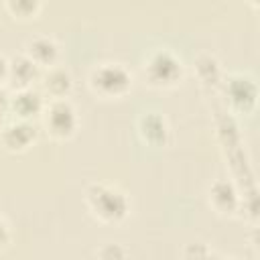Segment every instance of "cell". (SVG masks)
Segmentation results:
<instances>
[{
    "label": "cell",
    "mask_w": 260,
    "mask_h": 260,
    "mask_svg": "<svg viewBox=\"0 0 260 260\" xmlns=\"http://www.w3.org/2000/svg\"><path fill=\"white\" fill-rule=\"evenodd\" d=\"M85 205L102 223H120L130 213L128 195L112 183L93 181L85 187Z\"/></svg>",
    "instance_id": "cell-1"
},
{
    "label": "cell",
    "mask_w": 260,
    "mask_h": 260,
    "mask_svg": "<svg viewBox=\"0 0 260 260\" xmlns=\"http://www.w3.org/2000/svg\"><path fill=\"white\" fill-rule=\"evenodd\" d=\"M142 75L148 85L158 87V89H169L181 83L185 75V65L181 57L169 49V47H158L152 49L144 61H142Z\"/></svg>",
    "instance_id": "cell-2"
},
{
    "label": "cell",
    "mask_w": 260,
    "mask_h": 260,
    "mask_svg": "<svg viewBox=\"0 0 260 260\" xmlns=\"http://www.w3.org/2000/svg\"><path fill=\"white\" fill-rule=\"evenodd\" d=\"M87 85L98 98L118 100V98H124L132 89V73L122 63L106 61V63L95 65L89 71Z\"/></svg>",
    "instance_id": "cell-3"
},
{
    "label": "cell",
    "mask_w": 260,
    "mask_h": 260,
    "mask_svg": "<svg viewBox=\"0 0 260 260\" xmlns=\"http://www.w3.org/2000/svg\"><path fill=\"white\" fill-rule=\"evenodd\" d=\"M41 120L47 134L55 140H69L79 128V116L69 98L47 100Z\"/></svg>",
    "instance_id": "cell-4"
},
{
    "label": "cell",
    "mask_w": 260,
    "mask_h": 260,
    "mask_svg": "<svg viewBox=\"0 0 260 260\" xmlns=\"http://www.w3.org/2000/svg\"><path fill=\"white\" fill-rule=\"evenodd\" d=\"M223 95L236 114H252L258 102L256 79L248 73H230L223 81Z\"/></svg>",
    "instance_id": "cell-5"
},
{
    "label": "cell",
    "mask_w": 260,
    "mask_h": 260,
    "mask_svg": "<svg viewBox=\"0 0 260 260\" xmlns=\"http://www.w3.org/2000/svg\"><path fill=\"white\" fill-rule=\"evenodd\" d=\"M37 126L28 120H8L0 126V142L8 152H24L37 140Z\"/></svg>",
    "instance_id": "cell-6"
},
{
    "label": "cell",
    "mask_w": 260,
    "mask_h": 260,
    "mask_svg": "<svg viewBox=\"0 0 260 260\" xmlns=\"http://www.w3.org/2000/svg\"><path fill=\"white\" fill-rule=\"evenodd\" d=\"M45 104H47V98L37 87L14 89L8 95V112L16 120H28V122H32V118H37V116L43 114Z\"/></svg>",
    "instance_id": "cell-7"
},
{
    "label": "cell",
    "mask_w": 260,
    "mask_h": 260,
    "mask_svg": "<svg viewBox=\"0 0 260 260\" xmlns=\"http://www.w3.org/2000/svg\"><path fill=\"white\" fill-rule=\"evenodd\" d=\"M35 65H39L41 69H49L53 65L59 63V55H61V47L57 43L55 37L47 35V32H39L26 39L24 43V51H22Z\"/></svg>",
    "instance_id": "cell-8"
},
{
    "label": "cell",
    "mask_w": 260,
    "mask_h": 260,
    "mask_svg": "<svg viewBox=\"0 0 260 260\" xmlns=\"http://www.w3.org/2000/svg\"><path fill=\"white\" fill-rule=\"evenodd\" d=\"M207 199H209V205L219 215H234L236 211L242 209V197H240L236 185L230 179H223V177L215 179L209 185Z\"/></svg>",
    "instance_id": "cell-9"
},
{
    "label": "cell",
    "mask_w": 260,
    "mask_h": 260,
    "mask_svg": "<svg viewBox=\"0 0 260 260\" xmlns=\"http://www.w3.org/2000/svg\"><path fill=\"white\" fill-rule=\"evenodd\" d=\"M136 128L142 142H146L148 146H167L171 140L169 120L160 112H144L136 120Z\"/></svg>",
    "instance_id": "cell-10"
},
{
    "label": "cell",
    "mask_w": 260,
    "mask_h": 260,
    "mask_svg": "<svg viewBox=\"0 0 260 260\" xmlns=\"http://www.w3.org/2000/svg\"><path fill=\"white\" fill-rule=\"evenodd\" d=\"M39 83H41V93L47 98V100H59V98H67L71 87H73V79H71V73L61 67L59 63L49 67V69H43L41 77H39Z\"/></svg>",
    "instance_id": "cell-11"
},
{
    "label": "cell",
    "mask_w": 260,
    "mask_h": 260,
    "mask_svg": "<svg viewBox=\"0 0 260 260\" xmlns=\"http://www.w3.org/2000/svg\"><path fill=\"white\" fill-rule=\"evenodd\" d=\"M41 73L43 69L35 65L24 53H18L12 59H8V81H12L14 89L32 87V83L39 81Z\"/></svg>",
    "instance_id": "cell-12"
},
{
    "label": "cell",
    "mask_w": 260,
    "mask_h": 260,
    "mask_svg": "<svg viewBox=\"0 0 260 260\" xmlns=\"http://www.w3.org/2000/svg\"><path fill=\"white\" fill-rule=\"evenodd\" d=\"M41 8H43L41 0H6L4 2V10L10 16L18 18V20H30V18H35L41 12Z\"/></svg>",
    "instance_id": "cell-13"
},
{
    "label": "cell",
    "mask_w": 260,
    "mask_h": 260,
    "mask_svg": "<svg viewBox=\"0 0 260 260\" xmlns=\"http://www.w3.org/2000/svg\"><path fill=\"white\" fill-rule=\"evenodd\" d=\"M195 63H197L195 67H197V71H199V75H201V79H203L205 83H217V81L221 79L219 63H217V59H215L213 55L203 53V55L197 57Z\"/></svg>",
    "instance_id": "cell-14"
},
{
    "label": "cell",
    "mask_w": 260,
    "mask_h": 260,
    "mask_svg": "<svg viewBox=\"0 0 260 260\" xmlns=\"http://www.w3.org/2000/svg\"><path fill=\"white\" fill-rule=\"evenodd\" d=\"M98 260H128V250L118 242H106L95 252Z\"/></svg>",
    "instance_id": "cell-15"
},
{
    "label": "cell",
    "mask_w": 260,
    "mask_h": 260,
    "mask_svg": "<svg viewBox=\"0 0 260 260\" xmlns=\"http://www.w3.org/2000/svg\"><path fill=\"white\" fill-rule=\"evenodd\" d=\"M209 246L205 242H189L183 248V260H205L209 256Z\"/></svg>",
    "instance_id": "cell-16"
},
{
    "label": "cell",
    "mask_w": 260,
    "mask_h": 260,
    "mask_svg": "<svg viewBox=\"0 0 260 260\" xmlns=\"http://www.w3.org/2000/svg\"><path fill=\"white\" fill-rule=\"evenodd\" d=\"M10 238H12L10 225H8V221L4 219V215L0 213V250H4V248L10 244Z\"/></svg>",
    "instance_id": "cell-17"
},
{
    "label": "cell",
    "mask_w": 260,
    "mask_h": 260,
    "mask_svg": "<svg viewBox=\"0 0 260 260\" xmlns=\"http://www.w3.org/2000/svg\"><path fill=\"white\" fill-rule=\"evenodd\" d=\"M8 91L4 89V85H0V126L4 124V116L8 114Z\"/></svg>",
    "instance_id": "cell-18"
},
{
    "label": "cell",
    "mask_w": 260,
    "mask_h": 260,
    "mask_svg": "<svg viewBox=\"0 0 260 260\" xmlns=\"http://www.w3.org/2000/svg\"><path fill=\"white\" fill-rule=\"evenodd\" d=\"M4 81H8V57L0 53V85H4Z\"/></svg>",
    "instance_id": "cell-19"
},
{
    "label": "cell",
    "mask_w": 260,
    "mask_h": 260,
    "mask_svg": "<svg viewBox=\"0 0 260 260\" xmlns=\"http://www.w3.org/2000/svg\"><path fill=\"white\" fill-rule=\"evenodd\" d=\"M205 260H230V258H225V256H221V254H217V252H209V256H207Z\"/></svg>",
    "instance_id": "cell-20"
}]
</instances>
